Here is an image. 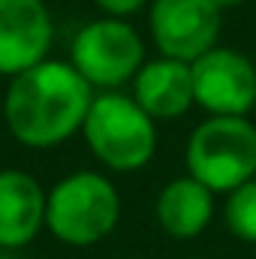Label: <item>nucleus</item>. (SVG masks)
Returning <instances> with one entry per match:
<instances>
[{
  "instance_id": "obj_1",
  "label": "nucleus",
  "mask_w": 256,
  "mask_h": 259,
  "mask_svg": "<svg viewBox=\"0 0 256 259\" xmlns=\"http://www.w3.org/2000/svg\"><path fill=\"white\" fill-rule=\"evenodd\" d=\"M94 88L69 61H42L9 78L3 124L24 148L49 151L81 133L94 106Z\"/></svg>"
},
{
  "instance_id": "obj_2",
  "label": "nucleus",
  "mask_w": 256,
  "mask_h": 259,
  "mask_svg": "<svg viewBox=\"0 0 256 259\" xmlns=\"http://www.w3.org/2000/svg\"><path fill=\"white\" fill-rule=\"evenodd\" d=\"M81 136L91 154L112 172H139L157 154V121L133 100V94H97Z\"/></svg>"
},
{
  "instance_id": "obj_3",
  "label": "nucleus",
  "mask_w": 256,
  "mask_h": 259,
  "mask_svg": "<svg viewBox=\"0 0 256 259\" xmlns=\"http://www.w3.org/2000/svg\"><path fill=\"white\" fill-rule=\"evenodd\" d=\"M121 220L118 187L100 172H72L61 178L46 202V229L69 247L100 244Z\"/></svg>"
},
{
  "instance_id": "obj_4",
  "label": "nucleus",
  "mask_w": 256,
  "mask_h": 259,
  "mask_svg": "<svg viewBox=\"0 0 256 259\" xmlns=\"http://www.w3.org/2000/svg\"><path fill=\"white\" fill-rule=\"evenodd\" d=\"M187 175L211 193H232L256 178V124L250 118H205L184 148Z\"/></svg>"
},
{
  "instance_id": "obj_5",
  "label": "nucleus",
  "mask_w": 256,
  "mask_h": 259,
  "mask_svg": "<svg viewBox=\"0 0 256 259\" xmlns=\"http://www.w3.org/2000/svg\"><path fill=\"white\" fill-rule=\"evenodd\" d=\"M145 39L127 18H97L88 21L69 46V64L97 91H118L133 81L145 66Z\"/></svg>"
},
{
  "instance_id": "obj_6",
  "label": "nucleus",
  "mask_w": 256,
  "mask_h": 259,
  "mask_svg": "<svg viewBox=\"0 0 256 259\" xmlns=\"http://www.w3.org/2000/svg\"><path fill=\"white\" fill-rule=\"evenodd\" d=\"M193 97L211 118H247L256 106V64L238 49L214 46L190 64Z\"/></svg>"
},
{
  "instance_id": "obj_7",
  "label": "nucleus",
  "mask_w": 256,
  "mask_h": 259,
  "mask_svg": "<svg viewBox=\"0 0 256 259\" xmlns=\"http://www.w3.org/2000/svg\"><path fill=\"white\" fill-rule=\"evenodd\" d=\"M220 12L214 0H151L148 30L163 58L193 64L220 46Z\"/></svg>"
},
{
  "instance_id": "obj_8",
  "label": "nucleus",
  "mask_w": 256,
  "mask_h": 259,
  "mask_svg": "<svg viewBox=\"0 0 256 259\" xmlns=\"http://www.w3.org/2000/svg\"><path fill=\"white\" fill-rule=\"evenodd\" d=\"M55 21L46 0H0V75H18L49 61Z\"/></svg>"
},
{
  "instance_id": "obj_9",
  "label": "nucleus",
  "mask_w": 256,
  "mask_h": 259,
  "mask_svg": "<svg viewBox=\"0 0 256 259\" xmlns=\"http://www.w3.org/2000/svg\"><path fill=\"white\" fill-rule=\"evenodd\" d=\"M133 100L160 124L178 121L196 106L193 97V69L175 58H154L145 61L139 75L133 78Z\"/></svg>"
},
{
  "instance_id": "obj_10",
  "label": "nucleus",
  "mask_w": 256,
  "mask_h": 259,
  "mask_svg": "<svg viewBox=\"0 0 256 259\" xmlns=\"http://www.w3.org/2000/svg\"><path fill=\"white\" fill-rule=\"evenodd\" d=\"M49 193L21 169H0V247H27L46 226Z\"/></svg>"
},
{
  "instance_id": "obj_11",
  "label": "nucleus",
  "mask_w": 256,
  "mask_h": 259,
  "mask_svg": "<svg viewBox=\"0 0 256 259\" xmlns=\"http://www.w3.org/2000/svg\"><path fill=\"white\" fill-rule=\"evenodd\" d=\"M214 217V193L190 175L172 178L157 196V223L172 238H196Z\"/></svg>"
},
{
  "instance_id": "obj_12",
  "label": "nucleus",
  "mask_w": 256,
  "mask_h": 259,
  "mask_svg": "<svg viewBox=\"0 0 256 259\" xmlns=\"http://www.w3.org/2000/svg\"><path fill=\"white\" fill-rule=\"evenodd\" d=\"M223 220H226V229L238 241L256 244V178L235 187L232 193H226Z\"/></svg>"
},
{
  "instance_id": "obj_13",
  "label": "nucleus",
  "mask_w": 256,
  "mask_h": 259,
  "mask_svg": "<svg viewBox=\"0 0 256 259\" xmlns=\"http://www.w3.org/2000/svg\"><path fill=\"white\" fill-rule=\"evenodd\" d=\"M94 3H97V9H100L103 15H109V18H130V15H136L139 9L151 6V0H94Z\"/></svg>"
},
{
  "instance_id": "obj_14",
  "label": "nucleus",
  "mask_w": 256,
  "mask_h": 259,
  "mask_svg": "<svg viewBox=\"0 0 256 259\" xmlns=\"http://www.w3.org/2000/svg\"><path fill=\"white\" fill-rule=\"evenodd\" d=\"M220 9H235V6H241V3H247V0H214Z\"/></svg>"
},
{
  "instance_id": "obj_15",
  "label": "nucleus",
  "mask_w": 256,
  "mask_h": 259,
  "mask_svg": "<svg viewBox=\"0 0 256 259\" xmlns=\"http://www.w3.org/2000/svg\"><path fill=\"white\" fill-rule=\"evenodd\" d=\"M0 121H3V106H0Z\"/></svg>"
}]
</instances>
